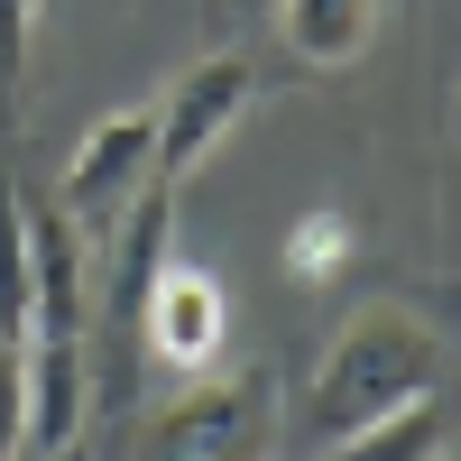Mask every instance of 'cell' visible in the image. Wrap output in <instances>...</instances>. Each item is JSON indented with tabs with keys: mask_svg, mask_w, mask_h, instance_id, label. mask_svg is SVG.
Segmentation results:
<instances>
[{
	"mask_svg": "<svg viewBox=\"0 0 461 461\" xmlns=\"http://www.w3.org/2000/svg\"><path fill=\"white\" fill-rule=\"evenodd\" d=\"M452 388V351L434 341V323L415 314L406 295H369L360 314H341V332L323 341L314 378H304V443H351L360 425L397 415L406 397H434Z\"/></svg>",
	"mask_w": 461,
	"mask_h": 461,
	"instance_id": "1",
	"label": "cell"
},
{
	"mask_svg": "<svg viewBox=\"0 0 461 461\" xmlns=\"http://www.w3.org/2000/svg\"><path fill=\"white\" fill-rule=\"evenodd\" d=\"M277 452V388L267 369H203L148 415L139 461H267Z\"/></svg>",
	"mask_w": 461,
	"mask_h": 461,
	"instance_id": "2",
	"label": "cell"
},
{
	"mask_svg": "<svg viewBox=\"0 0 461 461\" xmlns=\"http://www.w3.org/2000/svg\"><path fill=\"white\" fill-rule=\"evenodd\" d=\"M139 194H158V102L93 121V139L65 158V185H56V203L74 212L84 240H93V230H121Z\"/></svg>",
	"mask_w": 461,
	"mask_h": 461,
	"instance_id": "3",
	"label": "cell"
},
{
	"mask_svg": "<svg viewBox=\"0 0 461 461\" xmlns=\"http://www.w3.org/2000/svg\"><path fill=\"white\" fill-rule=\"evenodd\" d=\"M249 93H258V65H249V47H212V56H194L176 74V84L158 93V185H185L212 148L230 139V121L249 111Z\"/></svg>",
	"mask_w": 461,
	"mask_h": 461,
	"instance_id": "4",
	"label": "cell"
},
{
	"mask_svg": "<svg viewBox=\"0 0 461 461\" xmlns=\"http://www.w3.org/2000/svg\"><path fill=\"white\" fill-rule=\"evenodd\" d=\"M93 415V341L84 332H28V452L74 461Z\"/></svg>",
	"mask_w": 461,
	"mask_h": 461,
	"instance_id": "5",
	"label": "cell"
},
{
	"mask_svg": "<svg viewBox=\"0 0 461 461\" xmlns=\"http://www.w3.org/2000/svg\"><path fill=\"white\" fill-rule=\"evenodd\" d=\"M139 351L176 369V378H203L221 360V286L194 277V267H167L158 295H148V323H139Z\"/></svg>",
	"mask_w": 461,
	"mask_h": 461,
	"instance_id": "6",
	"label": "cell"
},
{
	"mask_svg": "<svg viewBox=\"0 0 461 461\" xmlns=\"http://www.w3.org/2000/svg\"><path fill=\"white\" fill-rule=\"evenodd\" d=\"M277 28H286L295 65L341 74L378 47V0H277Z\"/></svg>",
	"mask_w": 461,
	"mask_h": 461,
	"instance_id": "7",
	"label": "cell"
},
{
	"mask_svg": "<svg viewBox=\"0 0 461 461\" xmlns=\"http://www.w3.org/2000/svg\"><path fill=\"white\" fill-rule=\"evenodd\" d=\"M452 434H461V388H434V397H406L397 415L360 425L351 443H332V461H443Z\"/></svg>",
	"mask_w": 461,
	"mask_h": 461,
	"instance_id": "8",
	"label": "cell"
},
{
	"mask_svg": "<svg viewBox=\"0 0 461 461\" xmlns=\"http://www.w3.org/2000/svg\"><path fill=\"white\" fill-rule=\"evenodd\" d=\"M37 10H47V0H0V111L19 102V74H28V37H37Z\"/></svg>",
	"mask_w": 461,
	"mask_h": 461,
	"instance_id": "9",
	"label": "cell"
},
{
	"mask_svg": "<svg viewBox=\"0 0 461 461\" xmlns=\"http://www.w3.org/2000/svg\"><path fill=\"white\" fill-rule=\"evenodd\" d=\"M332 240H341V212H314V221H304V230H295V240H286V258L304 267V277H323V267H314V258H323Z\"/></svg>",
	"mask_w": 461,
	"mask_h": 461,
	"instance_id": "10",
	"label": "cell"
},
{
	"mask_svg": "<svg viewBox=\"0 0 461 461\" xmlns=\"http://www.w3.org/2000/svg\"><path fill=\"white\" fill-rule=\"evenodd\" d=\"M230 28H277V0H221Z\"/></svg>",
	"mask_w": 461,
	"mask_h": 461,
	"instance_id": "11",
	"label": "cell"
},
{
	"mask_svg": "<svg viewBox=\"0 0 461 461\" xmlns=\"http://www.w3.org/2000/svg\"><path fill=\"white\" fill-rule=\"evenodd\" d=\"M452 139H461V93H452Z\"/></svg>",
	"mask_w": 461,
	"mask_h": 461,
	"instance_id": "12",
	"label": "cell"
},
{
	"mask_svg": "<svg viewBox=\"0 0 461 461\" xmlns=\"http://www.w3.org/2000/svg\"><path fill=\"white\" fill-rule=\"evenodd\" d=\"M443 461H461V434H452V443H443Z\"/></svg>",
	"mask_w": 461,
	"mask_h": 461,
	"instance_id": "13",
	"label": "cell"
}]
</instances>
